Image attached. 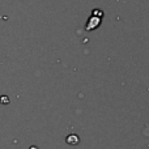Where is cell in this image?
<instances>
[{
	"label": "cell",
	"mask_w": 149,
	"mask_h": 149,
	"mask_svg": "<svg viewBox=\"0 0 149 149\" xmlns=\"http://www.w3.org/2000/svg\"><path fill=\"white\" fill-rule=\"evenodd\" d=\"M77 141H79V137H77L76 135H71L67 139V143H70V144H74V143H77Z\"/></svg>",
	"instance_id": "6da1fadb"
}]
</instances>
